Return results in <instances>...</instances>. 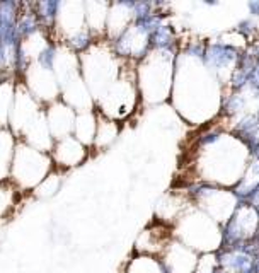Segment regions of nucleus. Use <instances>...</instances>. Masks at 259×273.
<instances>
[{
    "mask_svg": "<svg viewBox=\"0 0 259 273\" xmlns=\"http://www.w3.org/2000/svg\"><path fill=\"white\" fill-rule=\"evenodd\" d=\"M84 55H86L84 57L86 86L96 99H101L102 94L119 77L118 69H116V58L113 53H109L108 48H102L101 44L92 46Z\"/></svg>",
    "mask_w": 259,
    "mask_h": 273,
    "instance_id": "f257e3e1",
    "label": "nucleus"
},
{
    "mask_svg": "<svg viewBox=\"0 0 259 273\" xmlns=\"http://www.w3.org/2000/svg\"><path fill=\"white\" fill-rule=\"evenodd\" d=\"M50 171V157L44 152L33 147L21 145L16 150V159L12 162V176L22 188H34L46 178Z\"/></svg>",
    "mask_w": 259,
    "mask_h": 273,
    "instance_id": "f03ea898",
    "label": "nucleus"
},
{
    "mask_svg": "<svg viewBox=\"0 0 259 273\" xmlns=\"http://www.w3.org/2000/svg\"><path fill=\"white\" fill-rule=\"evenodd\" d=\"M46 123L50 128V133L55 135V138L61 140L65 137H70L69 133L74 132L75 123V111L70 106L63 104V102H56L50 110H46Z\"/></svg>",
    "mask_w": 259,
    "mask_h": 273,
    "instance_id": "7ed1b4c3",
    "label": "nucleus"
},
{
    "mask_svg": "<svg viewBox=\"0 0 259 273\" xmlns=\"http://www.w3.org/2000/svg\"><path fill=\"white\" fill-rule=\"evenodd\" d=\"M53 157L61 168H72L86 159V150L75 137H65L58 140L55 150H53Z\"/></svg>",
    "mask_w": 259,
    "mask_h": 273,
    "instance_id": "20e7f679",
    "label": "nucleus"
},
{
    "mask_svg": "<svg viewBox=\"0 0 259 273\" xmlns=\"http://www.w3.org/2000/svg\"><path fill=\"white\" fill-rule=\"evenodd\" d=\"M31 75L29 82L33 84V92L38 94V97L41 99H53L56 97V80L53 77L51 72H48L46 67H31Z\"/></svg>",
    "mask_w": 259,
    "mask_h": 273,
    "instance_id": "39448f33",
    "label": "nucleus"
},
{
    "mask_svg": "<svg viewBox=\"0 0 259 273\" xmlns=\"http://www.w3.org/2000/svg\"><path fill=\"white\" fill-rule=\"evenodd\" d=\"M96 118L91 111H84L75 116V123H74V133L75 138L80 142L82 145H89L94 142V137H96Z\"/></svg>",
    "mask_w": 259,
    "mask_h": 273,
    "instance_id": "423d86ee",
    "label": "nucleus"
},
{
    "mask_svg": "<svg viewBox=\"0 0 259 273\" xmlns=\"http://www.w3.org/2000/svg\"><path fill=\"white\" fill-rule=\"evenodd\" d=\"M87 11H86V21L87 26H91L92 31H104L106 24V17H108V6L106 4H96L91 2L87 4Z\"/></svg>",
    "mask_w": 259,
    "mask_h": 273,
    "instance_id": "0eeeda50",
    "label": "nucleus"
},
{
    "mask_svg": "<svg viewBox=\"0 0 259 273\" xmlns=\"http://www.w3.org/2000/svg\"><path fill=\"white\" fill-rule=\"evenodd\" d=\"M12 135L6 130H0V181L6 180L11 171V157H12Z\"/></svg>",
    "mask_w": 259,
    "mask_h": 273,
    "instance_id": "6e6552de",
    "label": "nucleus"
},
{
    "mask_svg": "<svg viewBox=\"0 0 259 273\" xmlns=\"http://www.w3.org/2000/svg\"><path fill=\"white\" fill-rule=\"evenodd\" d=\"M116 133H118V127H116L113 120L102 118L99 120V123L96 125V137H94V142H97L99 147H106L114 140Z\"/></svg>",
    "mask_w": 259,
    "mask_h": 273,
    "instance_id": "1a4fd4ad",
    "label": "nucleus"
},
{
    "mask_svg": "<svg viewBox=\"0 0 259 273\" xmlns=\"http://www.w3.org/2000/svg\"><path fill=\"white\" fill-rule=\"evenodd\" d=\"M126 273H162V268L154 258L140 256L130 263Z\"/></svg>",
    "mask_w": 259,
    "mask_h": 273,
    "instance_id": "9d476101",
    "label": "nucleus"
},
{
    "mask_svg": "<svg viewBox=\"0 0 259 273\" xmlns=\"http://www.w3.org/2000/svg\"><path fill=\"white\" fill-rule=\"evenodd\" d=\"M12 110V91L7 89L6 84H0V125L9 120Z\"/></svg>",
    "mask_w": 259,
    "mask_h": 273,
    "instance_id": "9b49d317",
    "label": "nucleus"
},
{
    "mask_svg": "<svg viewBox=\"0 0 259 273\" xmlns=\"http://www.w3.org/2000/svg\"><path fill=\"white\" fill-rule=\"evenodd\" d=\"M9 205H11V193H7L6 190L0 188V215L7 212Z\"/></svg>",
    "mask_w": 259,
    "mask_h": 273,
    "instance_id": "f8f14e48",
    "label": "nucleus"
}]
</instances>
